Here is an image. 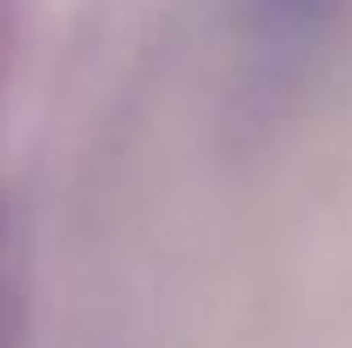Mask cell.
Instances as JSON below:
<instances>
[{
  "label": "cell",
  "mask_w": 352,
  "mask_h": 348,
  "mask_svg": "<svg viewBox=\"0 0 352 348\" xmlns=\"http://www.w3.org/2000/svg\"><path fill=\"white\" fill-rule=\"evenodd\" d=\"M0 232H5V215H0Z\"/></svg>",
  "instance_id": "7a4b0ae2"
},
{
  "label": "cell",
  "mask_w": 352,
  "mask_h": 348,
  "mask_svg": "<svg viewBox=\"0 0 352 348\" xmlns=\"http://www.w3.org/2000/svg\"><path fill=\"white\" fill-rule=\"evenodd\" d=\"M0 348H27V308L14 286H0Z\"/></svg>",
  "instance_id": "6da1fadb"
}]
</instances>
